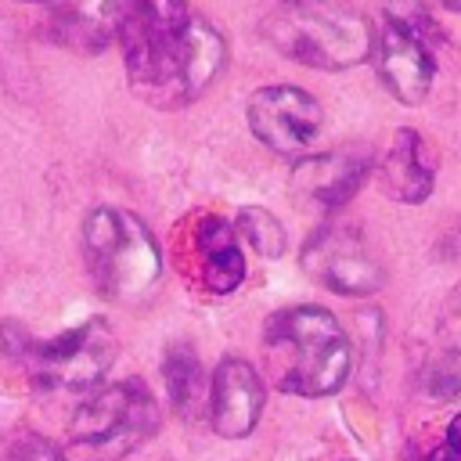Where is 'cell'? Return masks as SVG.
I'll return each instance as SVG.
<instances>
[{
    "label": "cell",
    "instance_id": "6da1fadb",
    "mask_svg": "<svg viewBox=\"0 0 461 461\" xmlns=\"http://www.w3.org/2000/svg\"><path fill=\"white\" fill-rule=\"evenodd\" d=\"M115 36L137 97L155 108L194 101L223 68V36L187 0H119Z\"/></svg>",
    "mask_w": 461,
    "mask_h": 461
},
{
    "label": "cell",
    "instance_id": "7a4b0ae2",
    "mask_svg": "<svg viewBox=\"0 0 461 461\" xmlns=\"http://www.w3.org/2000/svg\"><path fill=\"white\" fill-rule=\"evenodd\" d=\"M267 371L281 393L328 396L349 375V342L342 324L321 306L281 310L263 331Z\"/></svg>",
    "mask_w": 461,
    "mask_h": 461
},
{
    "label": "cell",
    "instance_id": "3957f363",
    "mask_svg": "<svg viewBox=\"0 0 461 461\" xmlns=\"http://www.w3.org/2000/svg\"><path fill=\"white\" fill-rule=\"evenodd\" d=\"M263 36L310 68H353L371 58L375 29L346 0H277L263 18Z\"/></svg>",
    "mask_w": 461,
    "mask_h": 461
},
{
    "label": "cell",
    "instance_id": "277c9868",
    "mask_svg": "<svg viewBox=\"0 0 461 461\" xmlns=\"http://www.w3.org/2000/svg\"><path fill=\"white\" fill-rule=\"evenodd\" d=\"M83 256L94 285L119 303L144 295L162 270L151 230L126 209L101 205L83 223Z\"/></svg>",
    "mask_w": 461,
    "mask_h": 461
},
{
    "label": "cell",
    "instance_id": "5b68a950",
    "mask_svg": "<svg viewBox=\"0 0 461 461\" xmlns=\"http://www.w3.org/2000/svg\"><path fill=\"white\" fill-rule=\"evenodd\" d=\"M158 429V411L144 382H115L72 414L68 439L83 461H119Z\"/></svg>",
    "mask_w": 461,
    "mask_h": 461
},
{
    "label": "cell",
    "instance_id": "8992f818",
    "mask_svg": "<svg viewBox=\"0 0 461 461\" xmlns=\"http://www.w3.org/2000/svg\"><path fill=\"white\" fill-rule=\"evenodd\" d=\"M32 364V375L47 389L83 393L104 378V371L115 360V335L104 321H86L58 339L32 342L22 349Z\"/></svg>",
    "mask_w": 461,
    "mask_h": 461
},
{
    "label": "cell",
    "instance_id": "52a82bcc",
    "mask_svg": "<svg viewBox=\"0 0 461 461\" xmlns=\"http://www.w3.org/2000/svg\"><path fill=\"white\" fill-rule=\"evenodd\" d=\"M303 270L339 295H371L382 285V263L357 227H317L303 245Z\"/></svg>",
    "mask_w": 461,
    "mask_h": 461
},
{
    "label": "cell",
    "instance_id": "ba28073f",
    "mask_svg": "<svg viewBox=\"0 0 461 461\" xmlns=\"http://www.w3.org/2000/svg\"><path fill=\"white\" fill-rule=\"evenodd\" d=\"M249 130L270 151L295 155L321 133V104L299 86H263L249 97Z\"/></svg>",
    "mask_w": 461,
    "mask_h": 461
},
{
    "label": "cell",
    "instance_id": "9c48e42d",
    "mask_svg": "<svg viewBox=\"0 0 461 461\" xmlns=\"http://www.w3.org/2000/svg\"><path fill=\"white\" fill-rule=\"evenodd\" d=\"M371 61L385 90L403 104H421L436 79V47L425 43L407 25L385 18L371 43Z\"/></svg>",
    "mask_w": 461,
    "mask_h": 461
},
{
    "label": "cell",
    "instance_id": "30bf717a",
    "mask_svg": "<svg viewBox=\"0 0 461 461\" xmlns=\"http://www.w3.org/2000/svg\"><path fill=\"white\" fill-rule=\"evenodd\" d=\"M263 411V385L249 360H223L209 385V418L212 429L227 439H241L256 429Z\"/></svg>",
    "mask_w": 461,
    "mask_h": 461
},
{
    "label": "cell",
    "instance_id": "8fae6325",
    "mask_svg": "<svg viewBox=\"0 0 461 461\" xmlns=\"http://www.w3.org/2000/svg\"><path fill=\"white\" fill-rule=\"evenodd\" d=\"M371 162L360 151H324L292 169V194L313 209H335L357 194Z\"/></svg>",
    "mask_w": 461,
    "mask_h": 461
},
{
    "label": "cell",
    "instance_id": "7c38bea8",
    "mask_svg": "<svg viewBox=\"0 0 461 461\" xmlns=\"http://www.w3.org/2000/svg\"><path fill=\"white\" fill-rule=\"evenodd\" d=\"M50 7V32L58 43L76 50H101L119 25V0H54Z\"/></svg>",
    "mask_w": 461,
    "mask_h": 461
},
{
    "label": "cell",
    "instance_id": "4fadbf2b",
    "mask_svg": "<svg viewBox=\"0 0 461 461\" xmlns=\"http://www.w3.org/2000/svg\"><path fill=\"white\" fill-rule=\"evenodd\" d=\"M382 187L389 198L396 202H407V205H418L429 198L432 191V166L425 162L421 155V137L414 130H396L393 133V144L385 148L382 155Z\"/></svg>",
    "mask_w": 461,
    "mask_h": 461
},
{
    "label": "cell",
    "instance_id": "5bb4252c",
    "mask_svg": "<svg viewBox=\"0 0 461 461\" xmlns=\"http://www.w3.org/2000/svg\"><path fill=\"white\" fill-rule=\"evenodd\" d=\"M194 245H198V256H202L198 263H202L205 288L216 292V295L234 292L241 285V277H245V259L238 252V241H234L230 223H223L216 216L202 220L198 230H194Z\"/></svg>",
    "mask_w": 461,
    "mask_h": 461
},
{
    "label": "cell",
    "instance_id": "9a60e30c",
    "mask_svg": "<svg viewBox=\"0 0 461 461\" xmlns=\"http://www.w3.org/2000/svg\"><path fill=\"white\" fill-rule=\"evenodd\" d=\"M166 389L173 407L184 418H198L205 407V371L198 364V357L187 346H173L166 353Z\"/></svg>",
    "mask_w": 461,
    "mask_h": 461
},
{
    "label": "cell",
    "instance_id": "2e32d148",
    "mask_svg": "<svg viewBox=\"0 0 461 461\" xmlns=\"http://www.w3.org/2000/svg\"><path fill=\"white\" fill-rule=\"evenodd\" d=\"M238 230L267 259H277L285 252V230H281V223H277V216L270 209H259V205L241 209L238 212Z\"/></svg>",
    "mask_w": 461,
    "mask_h": 461
},
{
    "label": "cell",
    "instance_id": "e0dca14e",
    "mask_svg": "<svg viewBox=\"0 0 461 461\" xmlns=\"http://www.w3.org/2000/svg\"><path fill=\"white\" fill-rule=\"evenodd\" d=\"M7 461H65V457H61L58 447L47 443L43 436H36V432H22V436L7 447Z\"/></svg>",
    "mask_w": 461,
    "mask_h": 461
},
{
    "label": "cell",
    "instance_id": "ac0fdd59",
    "mask_svg": "<svg viewBox=\"0 0 461 461\" xmlns=\"http://www.w3.org/2000/svg\"><path fill=\"white\" fill-rule=\"evenodd\" d=\"M439 339H443L450 349H461V285L450 292V299H447V306H443Z\"/></svg>",
    "mask_w": 461,
    "mask_h": 461
},
{
    "label": "cell",
    "instance_id": "d6986e66",
    "mask_svg": "<svg viewBox=\"0 0 461 461\" xmlns=\"http://www.w3.org/2000/svg\"><path fill=\"white\" fill-rule=\"evenodd\" d=\"M429 461H461V450L447 443V447H439V450H436V454H432Z\"/></svg>",
    "mask_w": 461,
    "mask_h": 461
},
{
    "label": "cell",
    "instance_id": "ffe728a7",
    "mask_svg": "<svg viewBox=\"0 0 461 461\" xmlns=\"http://www.w3.org/2000/svg\"><path fill=\"white\" fill-rule=\"evenodd\" d=\"M447 443H450V447H457V450H461V414H457V418H454V421H450V429H447Z\"/></svg>",
    "mask_w": 461,
    "mask_h": 461
},
{
    "label": "cell",
    "instance_id": "44dd1931",
    "mask_svg": "<svg viewBox=\"0 0 461 461\" xmlns=\"http://www.w3.org/2000/svg\"><path fill=\"white\" fill-rule=\"evenodd\" d=\"M443 7H450V11H461V0H439Z\"/></svg>",
    "mask_w": 461,
    "mask_h": 461
},
{
    "label": "cell",
    "instance_id": "7402d4cb",
    "mask_svg": "<svg viewBox=\"0 0 461 461\" xmlns=\"http://www.w3.org/2000/svg\"><path fill=\"white\" fill-rule=\"evenodd\" d=\"M25 4H54V0H25Z\"/></svg>",
    "mask_w": 461,
    "mask_h": 461
}]
</instances>
